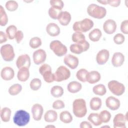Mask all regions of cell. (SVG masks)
<instances>
[{"label": "cell", "instance_id": "obj_1", "mask_svg": "<svg viewBox=\"0 0 128 128\" xmlns=\"http://www.w3.org/2000/svg\"><path fill=\"white\" fill-rule=\"evenodd\" d=\"M72 112L74 115L78 118L84 117L87 113L86 102L83 98H77L72 103Z\"/></svg>", "mask_w": 128, "mask_h": 128}, {"label": "cell", "instance_id": "obj_2", "mask_svg": "<svg viewBox=\"0 0 128 128\" xmlns=\"http://www.w3.org/2000/svg\"><path fill=\"white\" fill-rule=\"evenodd\" d=\"M87 12L90 16L94 18L102 19L106 16V10L104 7L92 4L88 6Z\"/></svg>", "mask_w": 128, "mask_h": 128}, {"label": "cell", "instance_id": "obj_3", "mask_svg": "<svg viewBox=\"0 0 128 128\" xmlns=\"http://www.w3.org/2000/svg\"><path fill=\"white\" fill-rule=\"evenodd\" d=\"M93 21L88 18H86L80 21L74 22L72 28L75 32H86L90 30L94 26Z\"/></svg>", "mask_w": 128, "mask_h": 128}, {"label": "cell", "instance_id": "obj_4", "mask_svg": "<svg viewBox=\"0 0 128 128\" xmlns=\"http://www.w3.org/2000/svg\"><path fill=\"white\" fill-rule=\"evenodd\" d=\"M30 120V115L26 111L20 110H17L13 117L14 124L18 126H26Z\"/></svg>", "mask_w": 128, "mask_h": 128}, {"label": "cell", "instance_id": "obj_5", "mask_svg": "<svg viewBox=\"0 0 128 128\" xmlns=\"http://www.w3.org/2000/svg\"><path fill=\"white\" fill-rule=\"evenodd\" d=\"M39 72L42 76L44 80L48 83H51L54 81V74L52 73L51 66L44 64L39 68Z\"/></svg>", "mask_w": 128, "mask_h": 128}, {"label": "cell", "instance_id": "obj_6", "mask_svg": "<svg viewBox=\"0 0 128 128\" xmlns=\"http://www.w3.org/2000/svg\"><path fill=\"white\" fill-rule=\"evenodd\" d=\"M50 48L54 54L58 56H62L67 52L66 46L58 40H54L50 42Z\"/></svg>", "mask_w": 128, "mask_h": 128}, {"label": "cell", "instance_id": "obj_7", "mask_svg": "<svg viewBox=\"0 0 128 128\" xmlns=\"http://www.w3.org/2000/svg\"><path fill=\"white\" fill-rule=\"evenodd\" d=\"M0 54L4 61L11 62L15 56V54L12 46L10 44L2 45L0 48Z\"/></svg>", "mask_w": 128, "mask_h": 128}, {"label": "cell", "instance_id": "obj_8", "mask_svg": "<svg viewBox=\"0 0 128 128\" xmlns=\"http://www.w3.org/2000/svg\"><path fill=\"white\" fill-rule=\"evenodd\" d=\"M108 86L110 92L116 96L122 95L125 92L126 88L124 84L116 80L110 81Z\"/></svg>", "mask_w": 128, "mask_h": 128}, {"label": "cell", "instance_id": "obj_9", "mask_svg": "<svg viewBox=\"0 0 128 128\" xmlns=\"http://www.w3.org/2000/svg\"><path fill=\"white\" fill-rule=\"evenodd\" d=\"M54 81L60 82L70 78V72L68 68L64 66H60L56 69L54 73Z\"/></svg>", "mask_w": 128, "mask_h": 128}, {"label": "cell", "instance_id": "obj_10", "mask_svg": "<svg viewBox=\"0 0 128 128\" xmlns=\"http://www.w3.org/2000/svg\"><path fill=\"white\" fill-rule=\"evenodd\" d=\"M90 48V44L86 40L82 43H74L70 46V49L71 52L74 54H79L84 52Z\"/></svg>", "mask_w": 128, "mask_h": 128}, {"label": "cell", "instance_id": "obj_11", "mask_svg": "<svg viewBox=\"0 0 128 128\" xmlns=\"http://www.w3.org/2000/svg\"><path fill=\"white\" fill-rule=\"evenodd\" d=\"M127 112L126 115L118 113L115 115L113 119V124L114 128H126V122L128 120Z\"/></svg>", "mask_w": 128, "mask_h": 128}, {"label": "cell", "instance_id": "obj_12", "mask_svg": "<svg viewBox=\"0 0 128 128\" xmlns=\"http://www.w3.org/2000/svg\"><path fill=\"white\" fill-rule=\"evenodd\" d=\"M16 63L18 70L22 68H29L31 64L30 58L28 54H23L20 55L18 58Z\"/></svg>", "mask_w": 128, "mask_h": 128}, {"label": "cell", "instance_id": "obj_13", "mask_svg": "<svg viewBox=\"0 0 128 128\" xmlns=\"http://www.w3.org/2000/svg\"><path fill=\"white\" fill-rule=\"evenodd\" d=\"M32 58L34 62L36 64L39 65L42 64L46 60V52L42 49H38L34 52Z\"/></svg>", "mask_w": 128, "mask_h": 128}, {"label": "cell", "instance_id": "obj_14", "mask_svg": "<svg viewBox=\"0 0 128 128\" xmlns=\"http://www.w3.org/2000/svg\"><path fill=\"white\" fill-rule=\"evenodd\" d=\"M64 63L72 70L76 68L79 64L78 58L71 54H68L65 56L64 58Z\"/></svg>", "mask_w": 128, "mask_h": 128}, {"label": "cell", "instance_id": "obj_15", "mask_svg": "<svg viewBox=\"0 0 128 128\" xmlns=\"http://www.w3.org/2000/svg\"><path fill=\"white\" fill-rule=\"evenodd\" d=\"M117 28L116 22L112 19H108L106 20L103 24V30L104 32L108 34H114Z\"/></svg>", "mask_w": 128, "mask_h": 128}, {"label": "cell", "instance_id": "obj_16", "mask_svg": "<svg viewBox=\"0 0 128 128\" xmlns=\"http://www.w3.org/2000/svg\"><path fill=\"white\" fill-rule=\"evenodd\" d=\"M109 57V51L106 49H102L100 50L96 54V61L99 65H103L108 62Z\"/></svg>", "mask_w": 128, "mask_h": 128}, {"label": "cell", "instance_id": "obj_17", "mask_svg": "<svg viewBox=\"0 0 128 128\" xmlns=\"http://www.w3.org/2000/svg\"><path fill=\"white\" fill-rule=\"evenodd\" d=\"M31 111L32 118L35 120L39 121L41 120L44 112V108L40 104H34L32 107Z\"/></svg>", "mask_w": 128, "mask_h": 128}, {"label": "cell", "instance_id": "obj_18", "mask_svg": "<svg viewBox=\"0 0 128 128\" xmlns=\"http://www.w3.org/2000/svg\"><path fill=\"white\" fill-rule=\"evenodd\" d=\"M106 104L107 108L112 110H118L120 106V100L112 96H110L106 100Z\"/></svg>", "mask_w": 128, "mask_h": 128}, {"label": "cell", "instance_id": "obj_19", "mask_svg": "<svg viewBox=\"0 0 128 128\" xmlns=\"http://www.w3.org/2000/svg\"><path fill=\"white\" fill-rule=\"evenodd\" d=\"M46 32L49 36L54 37L60 34V30L57 24L54 22H50L46 26Z\"/></svg>", "mask_w": 128, "mask_h": 128}, {"label": "cell", "instance_id": "obj_20", "mask_svg": "<svg viewBox=\"0 0 128 128\" xmlns=\"http://www.w3.org/2000/svg\"><path fill=\"white\" fill-rule=\"evenodd\" d=\"M124 62V56L120 52H116L114 54L112 58V64L114 67L122 66Z\"/></svg>", "mask_w": 128, "mask_h": 128}, {"label": "cell", "instance_id": "obj_21", "mask_svg": "<svg viewBox=\"0 0 128 128\" xmlns=\"http://www.w3.org/2000/svg\"><path fill=\"white\" fill-rule=\"evenodd\" d=\"M1 78L4 80H10L14 76V72L12 68L10 66L4 67L0 72Z\"/></svg>", "mask_w": 128, "mask_h": 128}, {"label": "cell", "instance_id": "obj_22", "mask_svg": "<svg viewBox=\"0 0 128 128\" xmlns=\"http://www.w3.org/2000/svg\"><path fill=\"white\" fill-rule=\"evenodd\" d=\"M71 19V14L67 11H62L58 18L60 24L64 26H68L70 24Z\"/></svg>", "mask_w": 128, "mask_h": 128}, {"label": "cell", "instance_id": "obj_23", "mask_svg": "<svg viewBox=\"0 0 128 128\" xmlns=\"http://www.w3.org/2000/svg\"><path fill=\"white\" fill-rule=\"evenodd\" d=\"M101 78L100 73L96 70H92L88 72L86 76V82L90 84L98 82Z\"/></svg>", "mask_w": 128, "mask_h": 128}, {"label": "cell", "instance_id": "obj_24", "mask_svg": "<svg viewBox=\"0 0 128 128\" xmlns=\"http://www.w3.org/2000/svg\"><path fill=\"white\" fill-rule=\"evenodd\" d=\"M30 77V71L28 68H22L19 69L18 74L17 78L19 81L24 82L26 81Z\"/></svg>", "mask_w": 128, "mask_h": 128}, {"label": "cell", "instance_id": "obj_25", "mask_svg": "<svg viewBox=\"0 0 128 128\" xmlns=\"http://www.w3.org/2000/svg\"><path fill=\"white\" fill-rule=\"evenodd\" d=\"M82 88V84L76 81H72L69 82L67 86L68 91L72 94H75L81 90Z\"/></svg>", "mask_w": 128, "mask_h": 128}, {"label": "cell", "instance_id": "obj_26", "mask_svg": "<svg viewBox=\"0 0 128 128\" xmlns=\"http://www.w3.org/2000/svg\"><path fill=\"white\" fill-rule=\"evenodd\" d=\"M58 118L57 112L52 110H47L44 115V120L48 122H56Z\"/></svg>", "mask_w": 128, "mask_h": 128}, {"label": "cell", "instance_id": "obj_27", "mask_svg": "<svg viewBox=\"0 0 128 128\" xmlns=\"http://www.w3.org/2000/svg\"><path fill=\"white\" fill-rule=\"evenodd\" d=\"M102 36V33L101 30L98 28H94L90 32L88 38L91 41L96 42L100 40Z\"/></svg>", "mask_w": 128, "mask_h": 128}, {"label": "cell", "instance_id": "obj_28", "mask_svg": "<svg viewBox=\"0 0 128 128\" xmlns=\"http://www.w3.org/2000/svg\"><path fill=\"white\" fill-rule=\"evenodd\" d=\"M102 102L101 99L98 97L92 98L90 102V106L93 110H98L101 108Z\"/></svg>", "mask_w": 128, "mask_h": 128}, {"label": "cell", "instance_id": "obj_29", "mask_svg": "<svg viewBox=\"0 0 128 128\" xmlns=\"http://www.w3.org/2000/svg\"><path fill=\"white\" fill-rule=\"evenodd\" d=\"M12 111L8 107H4L0 110V118L2 122H6L10 121Z\"/></svg>", "mask_w": 128, "mask_h": 128}, {"label": "cell", "instance_id": "obj_30", "mask_svg": "<svg viewBox=\"0 0 128 128\" xmlns=\"http://www.w3.org/2000/svg\"><path fill=\"white\" fill-rule=\"evenodd\" d=\"M60 119L64 124L70 123L72 120V116L71 114L67 110H64L60 114Z\"/></svg>", "mask_w": 128, "mask_h": 128}, {"label": "cell", "instance_id": "obj_31", "mask_svg": "<svg viewBox=\"0 0 128 128\" xmlns=\"http://www.w3.org/2000/svg\"><path fill=\"white\" fill-rule=\"evenodd\" d=\"M88 120L95 126H99L102 124L99 114L98 113L90 114L88 117Z\"/></svg>", "mask_w": 128, "mask_h": 128}, {"label": "cell", "instance_id": "obj_32", "mask_svg": "<svg viewBox=\"0 0 128 128\" xmlns=\"http://www.w3.org/2000/svg\"><path fill=\"white\" fill-rule=\"evenodd\" d=\"M92 92L96 95L102 96L106 94V89L104 85L102 84H98L93 87Z\"/></svg>", "mask_w": 128, "mask_h": 128}, {"label": "cell", "instance_id": "obj_33", "mask_svg": "<svg viewBox=\"0 0 128 128\" xmlns=\"http://www.w3.org/2000/svg\"><path fill=\"white\" fill-rule=\"evenodd\" d=\"M63 88L60 86H54L50 89V94L54 98H60L64 94Z\"/></svg>", "mask_w": 128, "mask_h": 128}, {"label": "cell", "instance_id": "obj_34", "mask_svg": "<svg viewBox=\"0 0 128 128\" xmlns=\"http://www.w3.org/2000/svg\"><path fill=\"white\" fill-rule=\"evenodd\" d=\"M72 40L75 43H82L86 40L84 35L78 32H75L72 34Z\"/></svg>", "mask_w": 128, "mask_h": 128}, {"label": "cell", "instance_id": "obj_35", "mask_svg": "<svg viewBox=\"0 0 128 128\" xmlns=\"http://www.w3.org/2000/svg\"><path fill=\"white\" fill-rule=\"evenodd\" d=\"M17 28L14 25H10L6 29V34L10 40H13L17 32Z\"/></svg>", "mask_w": 128, "mask_h": 128}, {"label": "cell", "instance_id": "obj_36", "mask_svg": "<svg viewBox=\"0 0 128 128\" xmlns=\"http://www.w3.org/2000/svg\"><path fill=\"white\" fill-rule=\"evenodd\" d=\"M88 71L85 68L80 69L76 74V77L80 81L85 82H86V76L88 74Z\"/></svg>", "mask_w": 128, "mask_h": 128}, {"label": "cell", "instance_id": "obj_37", "mask_svg": "<svg viewBox=\"0 0 128 128\" xmlns=\"http://www.w3.org/2000/svg\"><path fill=\"white\" fill-rule=\"evenodd\" d=\"M22 90V86L19 84H15L8 88V93L12 96H16L20 93Z\"/></svg>", "mask_w": 128, "mask_h": 128}, {"label": "cell", "instance_id": "obj_38", "mask_svg": "<svg viewBox=\"0 0 128 128\" xmlns=\"http://www.w3.org/2000/svg\"><path fill=\"white\" fill-rule=\"evenodd\" d=\"M8 22V17L2 6H0V25L5 26Z\"/></svg>", "mask_w": 128, "mask_h": 128}, {"label": "cell", "instance_id": "obj_39", "mask_svg": "<svg viewBox=\"0 0 128 128\" xmlns=\"http://www.w3.org/2000/svg\"><path fill=\"white\" fill-rule=\"evenodd\" d=\"M99 116L102 123H107L109 122L112 116L110 113L106 110H102L99 114Z\"/></svg>", "mask_w": 128, "mask_h": 128}, {"label": "cell", "instance_id": "obj_40", "mask_svg": "<svg viewBox=\"0 0 128 128\" xmlns=\"http://www.w3.org/2000/svg\"><path fill=\"white\" fill-rule=\"evenodd\" d=\"M42 42L41 39L38 36L32 38L29 42V44L30 48L35 49L39 48L42 45Z\"/></svg>", "mask_w": 128, "mask_h": 128}, {"label": "cell", "instance_id": "obj_41", "mask_svg": "<svg viewBox=\"0 0 128 128\" xmlns=\"http://www.w3.org/2000/svg\"><path fill=\"white\" fill-rule=\"evenodd\" d=\"M30 86L32 90H38L42 86V82L38 78H34L30 81Z\"/></svg>", "mask_w": 128, "mask_h": 128}, {"label": "cell", "instance_id": "obj_42", "mask_svg": "<svg viewBox=\"0 0 128 128\" xmlns=\"http://www.w3.org/2000/svg\"><path fill=\"white\" fill-rule=\"evenodd\" d=\"M5 6L8 11L14 12L18 9V4L15 0H8L6 2Z\"/></svg>", "mask_w": 128, "mask_h": 128}, {"label": "cell", "instance_id": "obj_43", "mask_svg": "<svg viewBox=\"0 0 128 128\" xmlns=\"http://www.w3.org/2000/svg\"><path fill=\"white\" fill-rule=\"evenodd\" d=\"M62 12V10H60L57 8H55L51 6L48 11V13L50 18L52 19L56 20L58 18V17Z\"/></svg>", "mask_w": 128, "mask_h": 128}, {"label": "cell", "instance_id": "obj_44", "mask_svg": "<svg viewBox=\"0 0 128 128\" xmlns=\"http://www.w3.org/2000/svg\"><path fill=\"white\" fill-rule=\"evenodd\" d=\"M50 3L51 6L60 10H62L64 6V2L62 0H51L50 1Z\"/></svg>", "mask_w": 128, "mask_h": 128}, {"label": "cell", "instance_id": "obj_45", "mask_svg": "<svg viewBox=\"0 0 128 128\" xmlns=\"http://www.w3.org/2000/svg\"><path fill=\"white\" fill-rule=\"evenodd\" d=\"M114 42L116 44H122L125 40V37L124 34L120 33H118L114 35L113 38Z\"/></svg>", "mask_w": 128, "mask_h": 128}, {"label": "cell", "instance_id": "obj_46", "mask_svg": "<svg viewBox=\"0 0 128 128\" xmlns=\"http://www.w3.org/2000/svg\"><path fill=\"white\" fill-rule=\"evenodd\" d=\"M65 107V104L64 102L60 100H55L52 104V108L56 110L62 109Z\"/></svg>", "mask_w": 128, "mask_h": 128}, {"label": "cell", "instance_id": "obj_47", "mask_svg": "<svg viewBox=\"0 0 128 128\" xmlns=\"http://www.w3.org/2000/svg\"><path fill=\"white\" fill-rule=\"evenodd\" d=\"M128 20H123L120 24V30L121 32L126 34H128Z\"/></svg>", "mask_w": 128, "mask_h": 128}, {"label": "cell", "instance_id": "obj_48", "mask_svg": "<svg viewBox=\"0 0 128 128\" xmlns=\"http://www.w3.org/2000/svg\"><path fill=\"white\" fill-rule=\"evenodd\" d=\"M23 38H24L23 32L20 30H18L15 35V38H14L16 39V42L18 44L22 42V40Z\"/></svg>", "mask_w": 128, "mask_h": 128}, {"label": "cell", "instance_id": "obj_49", "mask_svg": "<svg viewBox=\"0 0 128 128\" xmlns=\"http://www.w3.org/2000/svg\"><path fill=\"white\" fill-rule=\"evenodd\" d=\"M121 1L120 0H107V4H109L113 7H118L120 5Z\"/></svg>", "mask_w": 128, "mask_h": 128}, {"label": "cell", "instance_id": "obj_50", "mask_svg": "<svg viewBox=\"0 0 128 128\" xmlns=\"http://www.w3.org/2000/svg\"><path fill=\"white\" fill-rule=\"evenodd\" d=\"M8 36L6 34L2 31L0 32V44H2L7 41Z\"/></svg>", "mask_w": 128, "mask_h": 128}, {"label": "cell", "instance_id": "obj_51", "mask_svg": "<svg viewBox=\"0 0 128 128\" xmlns=\"http://www.w3.org/2000/svg\"><path fill=\"white\" fill-rule=\"evenodd\" d=\"M80 128H92V126L90 122L87 121H83L80 124Z\"/></svg>", "mask_w": 128, "mask_h": 128}, {"label": "cell", "instance_id": "obj_52", "mask_svg": "<svg viewBox=\"0 0 128 128\" xmlns=\"http://www.w3.org/2000/svg\"><path fill=\"white\" fill-rule=\"evenodd\" d=\"M98 2L99 3L102 4L106 5L107 4V0H98Z\"/></svg>", "mask_w": 128, "mask_h": 128}, {"label": "cell", "instance_id": "obj_53", "mask_svg": "<svg viewBox=\"0 0 128 128\" xmlns=\"http://www.w3.org/2000/svg\"><path fill=\"white\" fill-rule=\"evenodd\" d=\"M46 128H55V126L53 125H48V126H46Z\"/></svg>", "mask_w": 128, "mask_h": 128}, {"label": "cell", "instance_id": "obj_54", "mask_svg": "<svg viewBox=\"0 0 128 128\" xmlns=\"http://www.w3.org/2000/svg\"><path fill=\"white\" fill-rule=\"evenodd\" d=\"M102 128H110V126H102Z\"/></svg>", "mask_w": 128, "mask_h": 128}]
</instances>
